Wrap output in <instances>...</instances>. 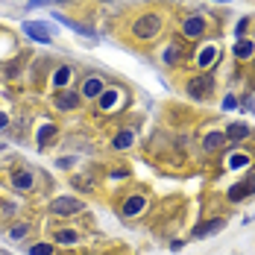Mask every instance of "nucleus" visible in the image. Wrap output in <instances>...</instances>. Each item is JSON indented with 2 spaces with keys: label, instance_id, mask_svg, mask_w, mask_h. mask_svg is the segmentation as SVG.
<instances>
[{
  "label": "nucleus",
  "instance_id": "nucleus-1",
  "mask_svg": "<svg viewBox=\"0 0 255 255\" xmlns=\"http://www.w3.org/2000/svg\"><path fill=\"white\" fill-rule=\"evenodd\" d=\"M185 91H188L191 100H211V94H214V77L211 74H197V77H191L185 82Z\"/></svg>",
  "mask_w": 255,
  "mask_h": 255
},
{
  "label": "nucleus",
  "instance_id": "nucleus-2",
  "mask_svg": "<svg viewBox=\"0 0 255 255\" xmlns=\"http://www.w3.org/2000/svg\"><path fill=\"white\" fill-rule=\"evenodd\" d=\"M158 29H161V15L147 12L132 24V35L135 38H153V35H158Z\"/></svg>",
  "mask_w": 255,
  "mask_h": 255
},
{
  "label": "nucleus",
  "instance_id": "nucleus-3",
  "mask_svg": "<svg viewBox=\"0 0 255 255\" xmlns=\"http://www.w3.org/2000/svg\"><path fill=\"white\" fill-rule=\"evenodd\" d=\"M255 194V176H247L241 179V182H235L229 188V194H226V200L229 203H244V200H250Z\"/></svg>",
  "mask_w": 255,
  "mask_h": 255
},
{
  "label": "nucleus",
  "instance_id": "nucleus-4",
  "mask_svg": "<svg viewBox=\"0 0 255 255\" xmlns=\"http://www.w3.org/2000/svg\"><path fill=\"white\" fill-rule=\"evenodd\" d=\"M82 203H79L77 197H56L50 203V211L53 214H59V217H71V214H77Z\"/></svg>",
  "mask_w": 255,
  "mask_h": 255
},
{
  "label": "nucleus",
  "instance_id": "nucleus-5",
  "mask_svg": "<svg viewBox=\"0 0 255 255\" xmlns=\"http://www.w3.org/2000/svg\"><path fill=\"white\" fill-rule=\"evenodd\" d=\"M226 229V217H211V220H205V223H200L197 229L191 232V238L194 241H200V238H208V235H217V232Z\"/></svg>",
  "mask_w": 255,
  "mask_h": 255
},
{
  "label": "nucleus",
  "instance_id": "nucleus-6",
  "mask_svg": "<svg viewBox=\"0 0 255 255\" xmlns=\"http://www.w3.org/2000/svg\"><path fill=\"white\" fill-rule=\"evenodd\" d=\"M247 138H253V129L247 127V124H229L226 127V141L229 144H244Z\"/></svg>",
  "mask_w": 255,
  "mask_h": 255
},
{
  "label": "nucleus",
  "instance_id": "nucleus-7",
  "mask_svg": "<svg viewBox=\"0 0 255 255\" xmlns=\"http://www.w3.org/2000/svg\"><path fill=\"white\" fill-rule=\"evenodd\" d=\"M144 211H147V200L144 197H129L127 203L121 205V214L124 217H141Z\"/></svg>",
  "mask_w": 255,
  "mask_h": 255
},
{
  "label": "nucleus",
  "instance_id": "nucleus-8",
  "mask_svg": "<svg viewBox=\"0 0 255 255\" xmlns=\"http://www.w3.org/2000/svg\"><path fill=\"white\" fill-rule=\"evenodd\" d=\"M56 106H59L62 112H71V109L79 106V94L71 91V88H62V91H56Z\"/></svg>",
  "mask_w": 255,
  "mask_h": 255
},
{
  "label": "nucleus",
  "instance_id": "nucleus-9",
  "mask_svg": "<svg viewBox=\"0 0 255 255\" xmlns=\"http://www.w3.org/2000/svg\"><path fill=\"white\" fill-rule=\"evenodd\" d=\"M253 164V155L244 153V150H235V153L226 155V167L229 170H241V167H250Z\"/></svg>",
  "mask_w": 255,
  "mask_h": 255
},
{
  "label": "nucleus",
  "instance_id": "nucleus-10",
  "mask_svg": "<svg viewBox=\"0 0 255 255\" xmlns=\"http://www.w3.org/2000/svg\"><path fill=\"white\" fill-rule=\"evenodd\" d=\"M103 91H106V85H103L100 77H88L82 82V97H88V100H94V97H100Z\"/></svg>",
  "mask_w": 255,
  "mask_h": 255
},
{
  "label": "nucleus",
  "instance_id": "nucleus-11",
  "mask_svg": "<svg viewBox=\"0 0 255 255\" xmlns=\"http://www.w3.org/2000/svg\"><path fill=\"white\" fill-rule=\"evenodd\" d=\"M223 144H226V132H217V129H211V132L203 138V147L208 150V153H217Z\"/></svg>",
  "mask_w": 255,
  "mask_h": 255
},
{
  "label": "nucleus",
  "instance_id": "nucleus-12",
  "mask_svg": "<svg viewBox=\"0 0 255 255\" xmlns=\"http://www.w3.org/2000/svg\"><path fill=\"white\" fill-rule=\"evenodd\" d=\"M24 32L29 35V38L41 41V44H47V41H50V32H47L41 24H35V21H26V24H24Z\"/></svg>",
  "mask_w": 255,
  "mask_h": 255
},
{
  "label": "nucleus",
  "instance_id": "nucleus-13",
  "mask_svg": "<svg viewBox=\"0 0 255 255\" xmlns=\"http://www.w3.org/2000/svg\"><path fill=\"white\" fill-rule=\"evenodd\" d=\"M182 32H185L188 38H200L205 32V21L203 18H188V21L182 24Z\"/></svg>",
  "mask_w": 255,
  "mask_h": 255
},
{
  "label": "nucleus",
  "instance_id": "nucleus-14",
  "mask_svg": "<svg viewBox=\"0 0 255 255\" xmlns=\"http://www.w3.org/2000/svg\"><path fill=\"white\" fill-rule=\"evenodd\" d=\"M12 185H15L18 191H32V173H29V170H18V173L12 176Z\"/></svg>",
  "mask_w": 255,
  "mask_h": 255
},
{
  "label": "nucleus",
  "instance_id": "nucleus-15",
  "mask_svg": "<svg viewBox=\"0 0 255 255\" xmlns=\"http://www.w3.org/2000/svg\"><path fill=\"white\" fill-rule=\"evenodd\" d=\"M132 141H135V135H132L129 129H124V132H118V135H115L112 147H115V150H127V147H132Z\"/></svg>",
  "mask_w": 255,
  "mask_h": 255
},
{
  "label": "nucleus",
  "instance_id": "nucleus-16",
  "mask_svg": "<svg viewBox=\"0 0 255 255\" xmlns=\"http://www.w3.org/2000/svg\"><path fill=\"white\" fill-rule=\"evenodd\" d=\"M97 100H100V109H103V112H109L112 106H118V88H109V91H103Z\"/></svg>",
  "mask_w": 255,
  "mask_h": 255
},
{
  "label": "nucleus",
  "instance_id": "nucleus-17",
  "mask_svg": "<svg viewBox=\"0 0 255 255\" xmlns=\"http://www.w3.org/2000/svg\"><path fill=\"white\" fill-rule=\"evenodd\" d=\"M56 132H59V129L53 127V124H47V127L38 132V147H50L53 141H56Z\"/></svg>",
  "mask_w": 255,
  "mask_h": 255
},
{
  "label": "nucleus",
  "instance_id": "nucleus-18",
  "mask_svg": "<svg viewBox=\"0 0 255 255\" xmlns=\"http://www.w3.org/2000/svg\"><path fill=\"white\" fill-rule=\"evenodd\" d=\"M68 82H71V68H59V71L53 74V88H56V91H62Z\"/></svg>",
  "mask_w": 255,
  "mask_h": 255
},
{
  "label": "nucleus",
  "instance_id": "nucleus-19",
  "mask_svg": "<svg viewBox=\"0 0 255 255\" xmlns=\"http://www.w3.org/2000/svg\"><path fill=\"white\" fill-rule=\"evenodd\" d=\"M53 241H56V244H65V247H71V244H77V241H79V235H77L74 229H59Z\"/></svg>",
  "mask_w": 255,
  "mask_h": 255
},
{
  "label": "nucleus",
  "instance_id": "nucleus-20",
  "mask_svg": "<svg viewBox=\"0 0 255 255\" xmlns=\"http://www.w3.org/2000/svg\"><path fill=\"white\" fill-rule=\"evenodd\" d=\"M179 56H182V47H179V44H170V47L164 50V65H167V68H176Z\"/></svg>",
  "mask_w": 255,
  "mask_h": 255
},
{
  "label": "nucleus",
  "instance_id": "nucleus-21",
  "mask_svg": "<svg viewBox=\"0 0 255 255\" xmlns=\"http://www.w3.org/2000/svg\"><path fill=\"white\" fill-rule=\"evenodd\" d=\"M253 53H255V47L250 41H238V44H235V56H238V59H250Z\"/></svg>",
  "mask_w": 255,
  "mask_h": 255
},
{
  "label": "nucleus",
  "instance_id": "nucleus-22",
  "mask_svg": "<svg viewBox=\"0 0 255 255\" xmlns=\"http://www.w3.org/2000/svg\"><path fill=\"white\" fill-rule=\"evenodd\" d=\"M29 255H53V244H35L29 247Z\"/></svg>",
  "mask_w": 255,
  "mask_h": 255
},
{
  "label": "nucleus",
  "instance_id": "nucleus-23",
  "mask_svg": "<svg viewBox=\"0 0 255 255\" xmlns=\"http://www.w3.org/2000/svg\"><path fill=\"white\" fill-rule=\"evenodd\" d=\"M26 232H29V226H26V223H15V226H12V238H15V241H24Z\"/></svg>",
  "mask_w": 255,
  "mask_h": 255
},
{
  "label": "nucleus",
  "instance_id": "nucleus-24",
  "mask_svg": "<svg viewBox=\"0 0 255 255\" xmlns=\"http://www.w3.org/2000/svg\"><path fill=\"white\" fill-rule=\"evenodd\" d=\"M214 56H217V50H214V47H211V50H203V56H200V68H208V62H211Z\"/></svg>",
  "mask_w": 255,
  "mask_h": 255
},
{
  "label": "nucleus",
  "instance_id": "nucleus-25",
  "mask_svg": "<svg viewBox=\"0 0 255 255\" xmlns=\"http://www.w3.org/2000/svg\"><path fill=\"white\" fill-rule=\"evenodd\" d=\"M53 0H29L26 3V9H38V6H50Z\"/></svg>",
  "mask_w": 255,
  "mask_h": 255
},
{
  "label": "nucleus",
  "instance_id": "nucleus-26",
  "mask_svg": "<svg viewBox=\"0 0 255 255\" xmlns=\"http://www.w3.org/2000/svg\"><path fill=\"white\" fill-rule=\"evenodd\" d=\"M6 124H9V118H6V115L0 112V129H6Z\"/></svg>",
  "mask_w": 255,
  "mask_h": 255
},
{
  "label": "nucleus",
  "instance_id": "nucleus-27",
  "mask_svg": "<svg viewBox=\"0 0 255 255\" xmlns=\"http://www.w3.org/2000/svg\"><path fill=\"white\" fill-rule=\"evenodd\" d=\"M59 3H65V0H59Z\"/></svg>",
  "mask_w": 255,
  "mask_h": 255
}]
</instances>
